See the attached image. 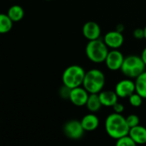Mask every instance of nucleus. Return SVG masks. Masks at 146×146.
<instances>
[{"instance_id":"f257e3e1","label":"nucleus","mask_w":146,"mask_h":146,"mask_svg":"<svg viewBox=\"0 0 146 146\" xmlns=\"http://www.w3.org/2000/svg\"><path fill=\"white\" fill-rule=\"evenodd\" d=\"M105 131L107 134L115 139L129 134L130 127L126 117L119 113H112L105 120Z\"/></svg>"},{"instance_id":"f03ea898","label":"nucleus","mask_w":146,"mask_h":146,"mask_svg":"<svg viewBox=\"0 0 146 146\" xmlns=\"http://www.w3.org/2000/svg\"><path fill=\"white\" fill-rule=\"evenodd\" d=\"M109 51V47L105 42L100 38L90 40L86 46V55L87 58L95 63L105 62Z\"/></svg>"},{"instance_id":"7ed1b4c3","label":"nucleus","mask_w":146,"mask_h":146,"mask_svg":"<svg viewBox=\"0 0 146 146\" xmlns=\"http://www.w3.org/2000/svg\"><path fill=\"white\" fill-rule=\"evenodd\" d=\"M145 63L141 56L131 55L125 57L121 66V73L128 78H137L143 72L145 71Z\"/></svg>"},{"instance_id":"20e7f679","label":"nucleus","mask_w":146,"mask_h":146,"mask_svg":"<svg viewBox=\"0 0 146 146\" xmlns=\"http://www.w3.org/2000/svg\"><path fill=\"white\" fill-rule=\"evenodd\" d=\"M104 85L105 76L101 70L93 68L86 73L82 86L89 93H99Z\"/></svg>"},{"instance_id":"39448f33","label":"nucleus","mask_w":146,"mask_h":146,"mask_svg":"<svg viewBox=\"0 0 146 146\" xmlns=\"http://www.w3.org/2000/svg\"><path fill=\"white\" fill-rule=\"evenodd\" d=\"M86 73L84 68L80 65H71L68 67L62 76V83L67 87L73 89L83 85Z\"/></svg>"},{"instance_id":"423d86ee","label":"nucleus","mask_w":146,"mask_h":146,"mask_svg":"<svg viewBox=\"0 0 146 146\" xmlns=\"http://www.w3.org/2000/svg\"><path fill=\"white\" fill-rule=\"evenodd\" d=\"M63 132L64 134L71 139H80L86 131L82 127L81 121L71 120L64 125Z\"/></svg>"},{"instance_id":"0eeeda50","label":"nucleus","mask_w":146,"mask_h":146,"mask_svg":"<svg viewBox=\"0 0 146 146\" xmlns=\"http://www.w3.org/2000/svg\"><path fill=\"white\" fill-rule=\"evenodd\" d=\"M124 59L125 56L120 50H118L117 49H113L112 50L109 51V54L104 62L110 70L116 71L119 69L121 70Z\"/></svg>"},{"instance_id":"6e6552de","label":"nucleus","mask_w":146,"mask_h":146,"mask_svg":"<svg viewBox=\"0 0 146 146\" xmlns=\"http://www.w3.org/2000/svg\"><path fill=\"white\" fill-rule=\"evenodd\" d=\"M89 95L90 93L84 88V86H78L71 89L68 99L74 105L77 107H82L86 106Z\"/></svg>"},{"instance_id":"1a4fd4ad","label":"nucleus","mask_w":146,"mask_h":146,"mask_svg":"<svg viewBox=\"0 0 146 146\" xmlns=\"http://www.w3.org/2000/svg\"><path fill=\"white\" fill-rule=\"evenodd\" d=\"M115 91L119 98H129L133 93L136 92L135 82L130 79H124L116 84Z\"/></svg>"},{"instance_id":"9d476101","label":"nucleus","mask_w":146,"mask_h":146,"mask_svg":"<svg viewBox=\"0 0 146 146\" xmlns=\"http://www.w3.org/2000/svg\"><path fill=\"white\" fill-rule=\"evenodd\" d=\"M104 41L105 42V44L109 48H111L112 50L118 49L123 44L124 37L121 32H119L117 30L110 31L104 35Z\"/></svg>"},{"instance_id":"9b49d317","label":"nucleus","mask_w":146,"mask_h":146,"mask_svg":"<svg viewBox=\"0 0 146 146\" xmlns=\"http://www.w3.org/2000/svg\"><path fill=\"white\" fill-rule=\"evenodd\" d=\"M82 33L84 37L90 40L98 39L101 35V28L99 25L95 21H87L82 27Z\"/></svg>"},{"instance_id":"f8f14e48","label":"nucleus","mask_w":146,"mask_h":146,"mask_svg":"<svg viewBox=\"0 0 146 146\" xmlns=\"http://www.w3.org/2000/svg\"><path fill=\"white\" fill-rule=\"evenodd\" d=\"M129 135L134 140L136 145L146 144V127H145L138 125L130 128Z\"/></svg>"},{"instance_id":"ddd939ff","label":"nucleus","mask_w":146,"mask_h":146,"mask_svg":"<svg viewBox=\"0 0 146 146\" xmlns=\"http://www.w3.org/2000/svg\"><path fill=\"white\" fill-rule=\"evenodd\" d=\"M80 121H81L83 128L86 132L94 131L99 126V119H98V117L96 115L92 114V113L86 115L82 118V120Z\"/></svg>"},{"instance_id":"4468645a","label":"nucleus","mask_w":146,"mask_h":146,"mask_svg":"<svg viewBox=\"0 0 146 146\" xmlns=\"http://www.w3.org/2000/svg\"><path fill=\"white\" fill-rule=\"evenodd\" d=\"M98 95L103 106L113 107V105L118 102L119 97L115 91H101Z\"/></svg>"},{"instance_id":"2eb2a0df","label":"nucleus","mask_w":146,"mask_h":146,"mask_svg":"<svg viewBox=\"0 0 146 146\" xmlns=\"http://www.w3.org/2000/svg\"><path fill=\"white\" fill-rule=\"evenodd\" d=\"M86 106L89 111H91L92 113L98 112L103 106L101 100L99 98L98 93H90Z\"/></svg>"},{"instance_id":"dca6fc26","label":"nucleus","mask_w":146,"mask_h":146,"mask_svg":"<svg viewBox=\"0 0 146 146\" xmlns=\"http://www.w3.org/2000/svg\"><path fill=\"white\" fill-rule=\"evenodd\" d=\"M135 86L136 92H138L144 98H146V71L143 72L136 78Z\"/></svg>"},{"instance_id":"f3484780","label":"nucleus","mask_w":146,"mask_h":146,"mask_svg":"<svg viewBox=\"0 0 146 146\" xmlns=\"http://www.w3.org/2000/svg\"><path fill=\"white\" fill-rule=\"evenodd\" d=\"M8 15L14 21H20L24 17V10L20 5H13L8 10Z\"/></svg>"},{"instance_id":"a211bd4d","label":"nucleus","mask_w":146,"mask_h":146,"mask_svg":"<svg viewBox=\"0 0 146 146\" xmlns=\"http://www.w3.org/2000/svg\"><path fill=\"white\" fill-rule=\"evenodd\" d=\"M13 21L8 15V14H1L0 15V33H9L13 27Z\"/></svg>"},{"instance_id":"6ab92c4d","label":"nucleus","mask_w":146,"mask_h":146,"mask_svg":"<svg viewBox=\"0 0 146 146\" xmlns=\"http://www.w3.org/2000/svg\"><path fill=\"white\" fill-rule=\"evenodd\" d=\"M115 145L117 146H134L136 145V143L130 137V135L127 134L126 136H123V137L116 139Z\"/></svg>"},{"instance_id":"aec40b11","label":"nucleus","mask_w":146,"mask_h":146,"mask_svg":"<svg viewBox=\"0 0 146 146\" xmlns=\"http://www.w3.org/2000/svg\"><path fill=\"white\" fill-rule=\"evenodd\" d=\"M129 103H130V104L133 106V107H136V108H138V107H139V106H141V104H142V103H143V99H144V98L142 97V96H140L138 92H134V93H133L129 98Z\"/></svg>"},{"instance_id":"412c9836","label":"nucleus","mask_w":146,"mask_h":146,"mask_svg":"<svg viewBox=\"0 0 146 146\" xmlns=\"http://www.w3.org/2000/svg\"><path fill=\"white\" fill-rule=\"evenodd\" d=\"M126 119L130 128L139 125V118L136 115H130L127 117H126Z\"/></svg>"},{"instance_id":"4be33fe9","label":"nucleus","mask_w":146,"mask_h":146,"mask_svg":"<svg viewBox=\"0 0 146 146\" xmlns=\"http://www.w3.org/2000/svg\"><path fill=\"white\" fill-rule=\"evenodd\" d=\"M133 37L137 39L145 38V30L142 28H136L133 31Z\"/></svg>"},{"instance_id":"5701e85b","label":"nucleus","mask_w":146,"mask_h":146,"mask_svg":"<svg viewBox=\"0 0 146 146\" xmlns=\"http://www.w3.org/2000/svg\"><path fill=\"white\" fill-rule=\"evenodd\" d=\"M112 108H113V110H114V111H115V113L121 114V113L124 111V106H123V104H121L119 103V102L115 103V104L113 105Z\"/></svg>"},{"instance_id":"b1692460","label":"nucleus","mask_w":146,"mask_h":146,"mask_svg":"<svg viewBox=\"0 0 146 146\" xmlns=\"http://www.w3.org/2000/svg\"><path fill=\"white\" fill-rule=\"evenodd\" d=\"M141 57L144 61V62L145 63L146 65V47L144 49V50L142 51V54H141Z\"/></svg>"},{"instance_id":"393cba45","label":"nucleus","mask_w":146,"mask_h":146,"mask_svg":"<svg viewBox=\"0 0 146 146\" xmlns=\"http://www.w3.org/2000/svg\"><path fill=\"white\" fill-rule=\"evenodd\" d=\"M144 30H145V39H146V26H145V27Z\"/></svg>"},{"instance_id":"a878e982","label":"nucleus","mask_w":146,"mask_h":146,"mask_svg":"<svg viewBox=\"0 0 146 146\" xmlns=\"http://www.w3.org/2000/svg\"><path fill=\"white\" fill-rule=\"evenodd\" d=\"M46 1H51V0H46Z\"/></svg>"}]
</instances>
